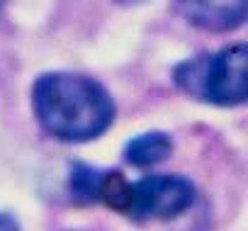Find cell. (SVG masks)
Wrapping results in <instances>:
<instances>
[{
	"mask_svg": "<svg viewBox=\"0 0 248 231\" xmlns=\"http://www.w3.org/2000/svg\"><path fill=\"white\" fill-rule=\"evenodd\" d=\"M32 109L39 127L66 144L102 137L117 114L114 100L102 83L71 71L42 73L32 85Z\"/></svg>",
	"mask_w": 248,
	"mask_h": 231,
	"instance_id": "obj_1",
	"label": "cell"
},
{
	"mask_svg": "<svg viewBox=\"0 0 248 231\" xmlns=\"http://www.w3.org/2000/svg\"><path fill=\"white\" fill-rule=\"evenodd\" d=\"M195 185L183 175H146L141 180H127L119 170H105L100 204L137 219H175L195 204Z\"/></svg>",
	"mask_w": 248,
	"mask_h": 231,
	"instance_id": "obj_2",
	"label": "cell"
},
{
	"mask_svg": "<svg viewBox=\"0 0 248 231\" xmlns=\"http://www.w3.org/2000/svg\"><path fill=\"white\" fill-rule=\"evenodd\" d=\"M173 83L197 102L217 107L248 105V44H229L180 61L173 68Z\"/></svg>",
	"mask_w": 248,
	"mask_h": 231,
	"instance_id": "obj_3",
	"label": "cell"
},
{
	"mask_svg": "<svg viewBox=\"0 0 248 231\" xmlns=\"http://www.w3.org/2000/svg\"><path fill=\"white\" fill-rule=\"evenodd\" d=\"M178 15L204 32L224 34L248 22V0H175Z\"/></svg>",
	"mask_w": 248,
	"mask_h": 231,
	"instance_id": "obj_4",
	"label": "cell"
},
{
	"mask_svg": "<svg viewBox=\"0 0 248 231\" xmlns=\"http://www.w3.org/2000/svg\"><path fill=\"white\" fill-rule=\"evenodd\" d=\"M173 151V141L163 132H146L127 141L124 146V161L137 168H149L166 161Z\"/></svg>",
	"mask_w": 248,
	"mask_h": 231,
	"instance_id": "obj_5",
	"label": "cell"
},
{
	"mask_svg": "<svg viewBox=\"0 0 248 231\" xmlns=\"http://www.w3.org/2000/svg\"><path fill=\"white\" fill-rule=\"evenodd\" d=\"M102 168H90L83 163H76L68 175V195L76 204H97L100 190H102Z\"/></svg>",
	"mask_w": 248,
	"mask_h": 231,
	"instance_id": "obj_6",
	"label": "cell"
},
{
	"mask_svg": "<svg viewBox=\"0 0 248 231\" xmlns=\"http://www.w3.org/2000/svg\"><path fill=\"white\" fill-rule=\"evenodd\" d=\"M0 231H20V224L13 214L0 212Z\"/></svg>",
	"mask_w": 248,
	"mask_h": 231,
	"instance_id": "obj_7",
	"label": "cell"
},
{
	"mask_svg": "<svg viewBox=\"0 0 248 231\" xmlns=\"http://www.w3.org/2000/svg\"><path fill=\"white\" fill-rule=\"evenodd\" d=\"M114 3H119V5H139V3H144V0H114Z\"/></svg>",
	"mask_w": 248,
	"mask_h": 231,
	"instance_id": "obj_8",
	"label": "cell"
}]
</instances>
